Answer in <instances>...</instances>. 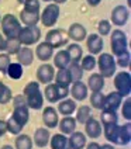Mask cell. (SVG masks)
<instances>
[{"label":"cell","instance_id":"obj_58","mask_svg":"<svg viewBox=\"0 0 131 149\" xmlns=\"http://www.w3.org/2000/svg\"><path fill=\"white\" fill-rule=\"evenodd\" d=\"M44 1H51V0H44Z\"/></svg>","mask_w":131,"mask_h":149},{"label":"cell","instance_id":"obj_47","mask_svg":"<svg viewBox=\"0 0 131 149\" xmlns=\"http://www.w3.org/2000/svg\"><path fill=\"white\" fill-rule=\"evenodd\" d=\"M121 113H123V117L125 120H131V100L127 99L123 103V108H121Z\"/></svg>","mask_w":131,"mask_h":149},{"label":"cell","instance_id":"obj_14","mask_svg":"<svg viewBox=\"0 0 131 149\" xmlns=\"http://www.w3.org/2000/svg\"><path fill=\"white\" fill-rule=\"evenodd\" d=\"M11 117H13L17 123L24 128V125L27 124L28 120H30V111H28L27 104H23V106H14V111H13V116Z\"/></svg>","mask_w":131,"mask_h":149},{"label":"cell","instance_id":"obj_3","mask_svg":"<svg viewBox=\"0 0 131 149\" xmlns=\"http://www.w3.org/2000/svg\"><path fill=\"white\" fill-rule=\"evenodd\" d=\"M97 66L100 70V74L106 79V77H111L116 74V59L111 54H99L97 59Z\"/></svg>","mask_w":131,"mask_h":149},{"label":"cell","instance_id":"obj_49","mask_svg":"<svg viewBox=\"0 0 131 149\" xmlns=\"http://www.w3.org/2000/svg\"><path fill=\"white\" fill-rule=\"evenodd\" d=\"M7 131V125H6V121L0 120V136H3L4 134Z\"/></svg>","mask_w":131,"mask_h":149},{"label":"cell","instance_id":"obj_33","mask_svg":"<svg viewBox=\"0 0 131 149\" xmlns=\"http://www.w3.org/2000/svg\"><path fill=\"white\" fill-rule=\"evenodd\" d=\"M92 117V110L89 106H81V107H76V121H79L81 124H85L88 120Z\"/></svg>","mask_w":131,"mask_h":149},{"label":"cell","instance_id":"obj_28","mask_svg":"<svg viewBox=\"0 0 131 149\" xmlns=\"http://www.w3.org/2000/svg\"><path fill=\"white\" fill-rule=\"evenodd\" d=\"M44 94H45V99L48 100L51 104L61 100V97H59V87H58V84H55V83H48V86L45 87Z\"/></svg>","mask_w":131,"mask_h":149},{"label":"cell","instance_id":"obj_23","mask_svg":"<svg viewBox=\"0 0 131 149\" xmlns=\"http://www.w3.org/2000/svg\"><path fill=\"white\" fill-rule=\"evenodd\" d=\"M20 20L25 27H33V25H37V23L40 21V13H31L23 8L20 13Z\"/></svg>","mask_w":131,"mask_h":149},{"label":"cell","instance_id":"obj_52","mask_svg":"<svg viewBox=\"0 0 131 149\" xmlns=\"http://www.w3.org/2000/svg\"><path fill=\"white\" fill-rule=\"evenodd\" d=\"M1 51H4V38L1 37V34H0V52Z\"/></svg>","mask_w":131,"mask_h":149},{"label":"cell","instance_id":"obj_59","mask_svg":"<svg viewBox=\"0 0 131 149\" xmlns=\"http://www.w3.org/2000/svg\"><path fill=\"white\" fill-rule=\"evenodd\" d=\"M0 23H1V16H0Z\"/></svg>","mask_w":131,"mask_h":149},{"label":"cell","instance_id":"obj_39","mask_svg":"<svg viewBox=\"0 0 131 149\" xmlns=\"http://www.w3.org/2000/svg\"><path fill=\"white\" fill-rule=\"evenodd\" d=\"M20 48H21V44L18 42V40L17 38H7V40H4V51L6 52H8L10 55H14V54H17L18 51H20Z\"/></svg>","mask_w":131,"mask_h":149},{"label":"cell","instance_id":"obj_8","mask_svg":"<svg viewBox=\"0 0 131 149\" xmlns=\"http://www.w3.org/2000/svg\"><path fill=\"white\" fill-rule=\"evenodd\" d=\"M45 42H48L54 49L61 48V47L68 44V34L62 30H51L45 37Z\"/></svg>","mask_w":131,"mask_h":149},{"label":"cell","instance_id":"obj_31","mask_svg":"<svg viewBox=\"0 0 131 149\" xmlns=\"http://www.w3.org/2000/svg\"><path fill=\"white\" fill-rule=\"evenodd\" d=\"M66 70H68V73H69V76H71L72 82H78V80L82 79L83 69L81 68V65H79L78 62H71L69 66L66 68Z\"/></svg>","mask_w":131,"mask_h":149},{"label":"cell","instance_id":"obj_51","mask_svg":"<svg viewBox=\"0 0 131 149\" xmlns=\"http://www.w3.org/2000/svg\"><path fill=\"white\" fill-rule=\"evenodd\" d=\"M100 1H102V0H88V3H89L92 7H96V6H99V4H100Z\"/></svg>","mask_w":131,"mask_h":149},{"label":"cell","instance_id":"obj_41","mask_svg":"<svg viewBox=\"0 0 131 149\" xmlns=\"http://www.w3.org/2000/svg\"><path fill=\"white\" fill-rule=\"evenodd\" d=\"M11 99H13L11 89L6 86L3 82H0V104H7Z\"/></svg>","mask_w":131,"mask_h":149},{"label":"cell","instance_id":"obj_11","mask_svg":"<svg viewBox=\"0 0 131 149\" xmlns=\"http://www.w3.org/2000/svg\"><path fill=\"white\" fill-rule=\"evenodd\" d=\"M128 21V8L125 6H117L111 11V23L117 27H123Z\"/></svg>","mask_w":131,"mask_h":149},{"label":"cell","instance_id":"obj_24","mask_svg":"<svg viewBox=\"0 0 131 149\" xmlns=\"http://www.w3.org/2000/svg\"><path fill=\"white\" fill-rule=\"evenodd\" d=\"M86 86H88V89H90L92 91H102L103 87H104V77L100 73L90 74Z\"/></svg>","mask_w":131,"mask_h":149},{"label":"cell","instance_id":"obj_26","mask_svg":"<svg viewBox=\"0 0 131 149\" xmlns=\"http://www.w3.org/2000/svg\"><path fill=\"white\" fill-rule=\"evenodd\" d=\"M58 125H59V130H61L62 134H72L75 131V128H76V120L74 117L68 116L65 118H62L58 123Z\"/></svg>","mask_w":131,"mask_h":149},{"label":"cell","instance_id":"obj_29","mask_svg":"<svg viewBox=\"0 0 131 149\" xmlns=\"http://www.w3.org/2000/svg\"><path fill=\"white\" fill-rule=\"evenodd\" d=\"M54 79H55V84L64 86V87H69L71 83H72V79H71V76H69L66 69H58V72L54 76Z\"/></svg>","mask_w":131,"mask_h":149},{"label":"cell","instance_id":"obj_1","mask_svg":"<svg viewBox=\"0 0 131 149\" xmlns=\"http://www.w3.org/2000/svg\"><path fill=\"white\" fill-rule=\"evenodd\" d=\"M23 96H24V99H25L27 107L34 108V110L42 108L44 96H42V91L40 89V83H37V82L27 83L24 90H23Z\"/></svg>","mask_w":131,"mask_h":149},{"label":"cell","instance_id":"obj_53","mask_svg":"<svg viewBox=\"0 0 131 149\" xmlns=\"http://www.w3.org/2000/svg\"><path fill=\"white\" fill-rule=\"evenodd\" d=\"M100 149H114V148H113L110 143H106V145H102V146H100Z\"/></svg>","mask_w":131,"mask_h":149},{"label":"cell","instance_id":"obj_19","mask_svg":"<svg viewBox=\"0 0 131 149\" xmlns=\"http://www.w3.org/2000/svg\"><path fill=\"white\" fill-rule=\"evenodd\" d=\"M17 61L21 66H30L34 61V52L28 47H23L17 52Z\"/></svg>","mask_w":131,"mask_h":149},{"label":"cell","instance_id":"obj_9","mask_svg":"<svg viewBox=\"0 0 131 149\" xmlns=\"http://www.w3.org/2000/svg\"><path fill=\"white\" fill-rule=\"evenodd\" d=\"M86 47H88L90 55H99V54H102L104 44L99 34H90L86 38Z\"/></svg>","mask_w":131,"mask_h":149},{"label":"cell","instance_id":"obj_17","mask_svg":"<svg viewBox=\"0 0 131 149\" xmlns=\"http://www.w3.org/2000/svg\"><path fill=\"white\" fill-rule=\"evenodd\" d=\"M85 127H86V135L90 136V138L96 139V138H99L102 135V125H100L97 120L90 117L89 120L85 123Z\"/></svg>","mask_w":131,"mask_h":149},{"label":"cell","instance_id":"obj_5","mask_svg":"<svg viewBox=\"0 0 131 149\" xmlns=\"http://www.w3.org/2000/svg\"><path fill=\"white\" fill-rule=\"evenodd\" d=\"M111 52L114 56H118L124 52H128L127 35L121 30H116L111 33Z\"/></svg>","mask_w":131,"mask_h":149},{"label":"cell","instance_id":"obj_27","mask_svg":"<svg viewBox=\"0 0 131 149\" xmlns=\"http://www.w3.org/2000/svg\"><path fill=\"white\" fill-rule=\"evenodd\" d=\"M71 63V58H69V54L66 51H59L55 54L54 56V65L58 69H66Z\"/></svg>","mask_w":131,"mask_h":149},{"label":"cell","instance_id":"obj_34","mask_svg":"<svg viewBox=\"0 0 131 149\" xmlns=\"http://www.w3.org/2000/svg\"><path fill=\"white\" fill-rule=\"evenodd\" d=\"M104 94L102 91H92L90 96V104L97 110H103L104 108Z\"/></svg>","mask_w":131,"mask_h":149},{"label":"cell","instance_id":"obj_2","mask_svg":"<svg viewBox=\"0 0 131 149\" xmlns=\"http://www.w3.org/2000/svg\"><path fill=\"white\" fill-rule=\"evenodd\" d=\"M0 25H1V30H3V34L6 35V38H11V40L17 38L20 30H21L20 21L13 14H6L4 17H1Z\"/></svg>","mask_w":131,"mask_h":149},{"label":"cell","instance_id":"obj_54","mask_svg":"<svg viewBox=\"0 0 131 149\" xmlns=\"http://www.w3.org/2000/svg\"><path fill=\"white\" fill-rule=\"evenodd\" d=\"M66 0H54V3H55V4H58V6H59V4H62V3H65Z\"/></svg>","mask_w":131,"mask_h":149},{"label":"cell","instance_id":"obj_36","mask_svg":"<svg viewBox=\"0 0 131 149\" xmlns=\"http://www.w3.org/2000/svg\"><path fill=\"white\" fill-rule=\"evenodd\" d=\"M6 73L8 74L10 79L18 80V79H21V76H23V66H21L20 63H17V62L16 63H10Z\"/></svg>","mask_w":131,"mask_h":149},{"label":"cell","instance_id":"obj_12","mask_svg":"<svg viewBox=\"0 0 131 149\" xmlns=\"http://www.w3.org/2000/svg\"><path fill=\"white\" fill-rule=\"evenodd\" d=\"M42 121L48 128H55L58 127L59 118H58V111L54 107H45L44 113H42Z\"/></svg>","mask_w":131,"mask_h":149},{"label":"cell","instance_id":"obj_6","mask_svg":"<svg viewBox=\"0 0 131 149\" xmlns=\"http://www.w3.org/2000/svg\"><path fill=\"white\" fill-rule=\"evenodd\" d=\"M59 13H61V10H59V6L55 4V3H51L48 4L47 7L42 10L41 16H40V20H41V23L44 27H54V25L57 24L58 18H59Z\"/></svg>","mask_w":131,"mask_h":149},{"label":"cell","instance_id":"obj_13","mask_svg":"<svg viewBox=\"0 0 131 149\" xmlns=\"http://www.w3.org/2000/svg\"><path fill=\"white\" fill-rule=\"evenodd\" d=\"M68 38H71V40H74V41H83L86 37H88V31H86V28L83 27L82 24H79V23H75L69 27V30H68Z\"/></svg>","mask_w":131,"mask_h":149},{"label":"cell","instance_id":"obj_55","mask_svg":"<svg viewBox=\"0 0 131 149\" xmlns=\"http://www.w3.org/2000/svg\"><path fill=\"white\" fill-rule=\"evenodd\" d=\"M1 149H14V148H13V146H10V145H3Z\"/></svg>","mask_w":131,"mask_h":149},{"label":"cell","instance_id":"obj_48","mask_svg":"<svg viewBox=\"0 0 131 149\" xmlns=\"http://www.w3.org/2000/svg\"><path fill=\"white\" fill-rule=\"evenodd\" d=\"M23 104H27L24 96H17V97H14V106H23Z\"/></svg>","mask_w":131,"mask_h":149},{"label":"cell","instance_id":"obj_50","mask_svg":"<svg viewBox=\"0 0 131 149\" xmlns=\"http://www.w3.org/2000/svg\"><path fill=\"white\" fill-rule=\"evenodd\" d=\"M86 149H100V145L97 142H90L89 145L86 146Z\"/></svg>","mask_w":131,"mask_h":149},{"label":"cell","instance_id":"obj_57","mask_svg":"<svg viewBox=\"0 0 131 149\" xmlns=\"http://www.w3.org/2000/svg\"><path fill=\"white\" fill-rule=\"evenodd\" d=\"M127 3H128V4H130V7H131V0H127Z\"/></svg>","mask_w":131,"mask_h":149},{"label":"cell","instance_id":"obj_32","mask_svg":"<svg viewBox=\"0 0 131 149\" xmlns=\"http://www.w3.org/2000/svg\"><path fill=\"white\" fill-rule=\"evenodd\" d=\"M66 52L69 54L71 62H78V63H79V61H81L82 56H83L82 48H81V45H79V44H71V45L68 47Z\"/></svg>","mask_w":131,"mask_h":149},{"label":"cell","instance_id":"obj_42","mask_svg":"<svg viewBox=\"0 0 131 149\" xmlns=\"http://www.w3.org/2000/svg\"><path fill=\"white\" fill-rule=\"evenodd\" d=\"M6 125H7V131H8V132L14 134V135H18V134L23 131V127L18 124V123H17L13 117H10L7 121H6Z\"/></svg>","mask_w":131,"mask_h":149},{"label":"cell","instance_id":"obj_10","mask_svg":"<svg viewBox=\"0 0 131 149\" xmlns=\"http://www.w3.org/2000/svg\"><path fill=\"white\" fill-rule=\"evenodd\" d=\"M54 76H55V69H54V66H51L49 63H44V65H41L37 69V79L42 84L52 83Z\"/></svg>","mask_w":131,"mask_h":149},{"label":"cell","instance_id":"obj_18","mask_svg":"<svg viewBox=\"0 0 131 149\" xmlns=\"http://www.w3.org/2000/svg\"><path fill=\"white\" fill-rule=\"evenodd\" d=\"M35 55H37V58L42 61V62H45V61H49L51 56L54 55V48L49 45L48 42H41V44H38L37 45V49H35Z\"/></svg>","mask_w":131,"mask_h":149},{"label":"cell","instance_id":"obj_7","mask_svg":"<svg viewBox=\"0 0 131 149\" xmlns=\"http://www.w3.org/2000/svg\"><path fill=\"white\" fill-rule=\"evenodd\" d=\"M114 87L116 91L121 96L127 97L131 91V76L128 72H118L114 77Z\"/></svg>","mask_w":131,"mask_h":149},{"label":"cell","instance_id":"obj_43","mask_svg":"<svg viewBox=\"0 0 131 149\" xmlns=\"http://www.w3.org/2000/svg\"><path fill=\"white\" fill-rule=\"evenodd\" d=\"M24 10L31 13H40V0H24Z\"/></svg>","mask_w":131,"mask_h":149},{"label":"cell","instance_id":"obj_16","mask_svg":"<svg viewBox=\"0 0 131 149\" xmlns=\"http://www.w3.org/2000/svg\"><path fill=\"white\" fill-rule=\"evenodd\" d=\"M121 103H123V97L117 91H111V93H109L106 97H104V108L103 110L117 111L118 107L121 106Z\"/></svg>","mask_w":131,"mask_h":149},{"label":"cell","instance_id":"obj_37","mask_svg":"<svg viewBox=\"0 0 131 149\" xmlns=\"http://www.w3.org/2000/svg\"><path fill=\"white\" fill-rule=\"evenodd\" d=\"M16 149H33V141L28 135L18 134L16 138Z\"/></svg>","mask_w":131,"mask_h":149},{"label":"cell","instance_id":"obj_4","mask_svg":"<svg viewBox=\"0 0 131 149\" xmlns=\"http://www.w3.org/2000/svg\"><path fill=\"white\" fill-rule=\"evenodd\" d=\"M41 38V30L37 27V25H33V27H21L20 33H18V37L17 40L21 45H34L37 41H40Z\"/></svg>","mask_w":131,"mask_h":149},{"label":"cell","instance_id":"obj_35","mask_svg":"<svg viewBox=\"0 0 131 149\" xmlns=\"http://www.w3.org/2000/svg\"><path fill=\"white\" fill-rule=\"evenodd\" d=\"M117 134H118V125L117 124L104 125V136L109 142L117 143Z\"/></svg>","mask_w":131,"mask_h":149},{"label":"cell","instance_id":"obj_56","mask_svg":"<svg viewBox=\"0 0 131 149\" xmlns=\"http://www.w3.org/2000/svg\"><path fill=\"white\" fill-rule=\"evenodd\" d=\"M17 1H18L20 4H23V3H24V0H17Z\"/></svg>","mask_w":131,"mask_h":149},{"label":"cell","instance_id":"obj_60","mask_svg":"<svg viewBox=\"0 0 131 149\" xmlns=\"http://www.w3.org/2000/svg\"><path fill=\"white\" fill-rule=\"evenodd\" d=\"M0 1H1V0H0Z\"/></svg>","mask_w":131,"mask_h":149},{"label":"cell","instance_id":"obj_25","mask_svg":"<svg viewBox=\"0 0 131 149\" xmlns=\"http://www.w3.org/2000/svg\"><path fill=\"white\" fill-rule=\"evenodd\" d=\"M51 148L52 149H71L69 146V139L64 134H55L51 136Z\"/></svg>","mask_w":131,"mask_h":149},{"label":"cell","instance_id":"obj_40","mask_svg":"<svg viewBox=\"0 0 131 149\" xmlns=\"http://www.w3.org/2000/svg\"><path fill=\"white\" fill-rule=\"evenodd\" d=\"M81 68L83 69V72H89V70H93L96 68V58L93 55H86V56H82L81 59Z\"/></svg>","mask_w":131,"mask_h":149},{"label":"cell","instance_id":"obj_21","mask_svg":"<svg viewBox=\"0 0 131 149\" xmlns=\"http://www.w3.org/2000/svg\"><path fill=\"white\" fill-rule=\"evenodd\" d=\"M49 138H51V135L47 128H38L34 134V142L38 148H45L49 143Z\"/></svg>","mask_w":131,"mask_h":149},{"label":"cell","instance_id":"obj_30","mask_svg":"<svg viewBox=\"0 0 131 149\" xmlns=\"http://www.w3.org/2000/svg\"><path fill=\"white\" fill-rule=\"evenodd\" d=\"M58 111L65 117L74 114V111H76L75 100H62V101H59V104H58Z\"/></svg>","mask_w":131,"mask_h":149},{"label":"cell","instance_id":"obj_46","mask_svg":"<svg viewBox=\"0 0 131 149\" xmlns=\"http://www.w3.org/2000/svg\"><path fill=\"white\" fill-rule=\"evenodd\" d=\"M10 63H11L10 55L8 54H0V72L1 73H6L7 72V68Z\"/></svg>","mask_w":131,"mask_h":149},{"label":"cell","instance_id":"obj_15","mask_svg":"<svg viewBox=\"0 0 131 149\" xmlns=\"http://www.w3.org/2000/svg\"><path fill=\"white\" fill-rule=\"evenodd\" d=\"M72 87H71V94H72V97L74 100H78V101H82L88 97V86L85 84L81 80H78V82H72Z\"/></svg>","mask_w":131,"mask_h":149},{"label":"cell","instance_id":"obj_45","mask_svg":"<svg viewBox=\"0 0 131 149\" xmlns=\"http://www.w3.org/2000/svg\"><path fill=\"white\" fill-rule=\"evenodd\" d=\"M116 65L121 68H127L130 65V52H124L121 55L116 56Z\"/></svg>","mask_w":131,"mask_h":149},{"label":"cell","instance_id":"obj_38","mask_svg":"<svg viewBox=\"0 0 131 149\" xmlns=\"http://www.w3.org/2000/svg\"><path fill=\"white\" fill-rule=\"evenodd\" d=\"M102 123L103 125H109V124H117V120H118V117H117V113L113 111V110H103L102 111Z\"/></svg>","mask_w":131,"mask_h":149},{"label":"cell","instance_id":"obj_44","mask_svg":"<svg viewBox=\"0 0 131 149\" xmlns=\"http://www.w3.org/2000/svg\"><path fill=\"white\" fill-rule=\"evenodd\" d=\"M97 30H99V35H109V34L111 33V24H110V21H107V20L99 21Z\"/></svg>","mask_w":131,"mask_h":149},{"label":"cell","instance_id":"obj_22","mask_svg":"<svg viewBox=\"0 0 131 149\" xmlns=\"http://www.w3.org/2000/svg\"><path fill=\"white\" fill-rule=\"evenodd\" d=\"M68 139H69V146H71V149H83L85 145H86V142H88L85 134L78 132V131H76V132L74 131Z\"/></svg>","mask_w":131,"mask_h":149},{"label":"cell","instance_id":"obj_20","mask_svg":"<svg viewBox=\"0 0 131 149\" xmlns=\"http://www.w3.org/2000/svg\"><path fill=\"white\" fill-rule=\"evenodd\" d=\"M130 141H131V124L127 123L124 125H118L117 145H127Z\"/></svg>","mask_w":131,"mask_h":149}]
</instances>
